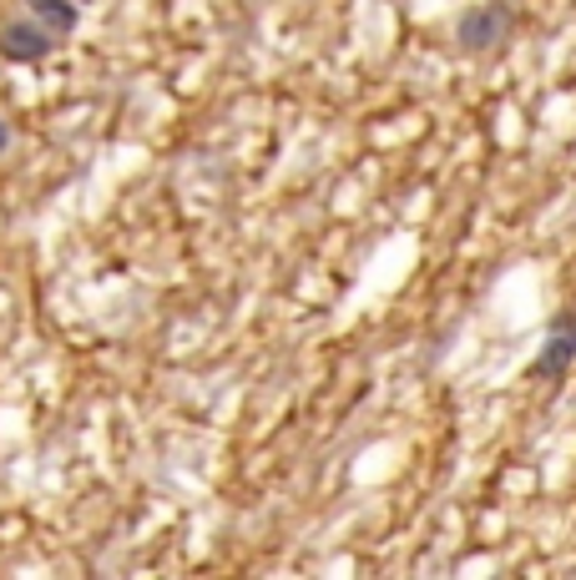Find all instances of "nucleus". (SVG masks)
<instances>
[{
	"mask_svg": "<svg viewBox=\"0 0 576 580\" xmlns=\"http://www.w3.org/2000/svg\"><path fill=\"white\" fill-rule=\"evenodd\" d=\"M572 363H576V308H562L556 323H551L547 344H541V353L526 369V378H562Z\"/></svg>",
	"mask_w": 576,
	"mask_h": 580,
	"instance_id": "1",
	"label": "nucleus"
},
{
	"mask_svg": "<svg viewBox=\"0 0 576 580\" xmlns=\"http://www.w3.org/2000/svg\"><path fill=\"white\" fill-rule=\"evenodd\" d=\"M30 21H41L56 41H66L76 30V21H81V0H26Z\"/></svg>",
	"mask_w": 576,
	"mask_h": 580,
	"instance_id": "4",
	"label": "nucleus"
},
{
	"mask_svg": "<svg viewBox=\"0 0 576 580\" xmlns=\"http://www.w3.org/2000/svg\"><path fill=\"white\" fill-rule=\"evenodd\" d=\"M5 152H11V121L0 116V157H5Z\"/></svg>",
	"mask_w": 576,
	"mask_h": 580,
	"instance_id": "5",
	"label": "nucleus"
},
{
	"mask_svg": "<svg viewBox=\"0 0 576 580\" xmlns=\"http://www.w3.org/2000/svg\"><path fill=\"white\" fill-rule=\"evenodd\" d=\"M51 51H56V36H51L41 21H30V15H15L11 26L0 30V56L5 61L30 66V61H46Z\"/></svg>",
	"mask_w": 576,
	"mask_h": 580,
	"instance_id": "2",
	"label": "nucleus"
},
{
	"mask_svg": "<svg viewBox=\"0 0 576 580\" xmlns=\"http://www.w3.org/2000/svg\"><path fill=\"white\" fill-rule=\"evenodd\" d=\"M501 30H505V11L475 5V11L460 21V46H465V51H486V46L501 41Z\"/></svg>",
	"mask_w": 576,
	"mask_h": 580,
	"instance_id": "3",
	"label": "nucleus"
}]
</instances>
